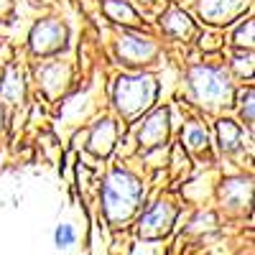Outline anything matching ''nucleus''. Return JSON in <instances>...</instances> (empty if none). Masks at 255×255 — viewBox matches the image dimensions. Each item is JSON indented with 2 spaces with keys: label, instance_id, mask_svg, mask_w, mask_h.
Returning a JSON list of instances; mask_svg holds the SVG:
<instances>
[{
  "label": "nucleus",
  "instance_id": "14",
  "mask_svg": "<svg viewBox=\"0 0 255 255\" xmlns=\"http://www.w3.org/2000/svg\"><path fill=\"white\" fill-rule=\"evenodd\" d=\"M0 97H3L5 102H13L18 105L20 100H23V77H20L15 69H10L3 79V84H0Z\"/></svg>",
  "mask_w": 255,
  "mask_h": 255
},
{
  "label": "nucleus",
  "instance_id": "12",
  "mask_svg": "<svg viewBox=\"0 0 255 255\" xmlns=\"http://www.w3.org/2000/svg\"><path fill=\"white\" fill-rule=\"evenodd\" d=\"M217 130H220V145H222L225 153L240 151V145H243V130L238 128V123H232V120H220Z\"/></svg>",
  "mask_w": 255,
  "mask_h": 255
},
{
  "label": "nucleus",
  "instance_id": "1",
  "mask_svg": "<svg viewBox=\"0 0 255 255\" xmlns=\"http://www.w3.org/2000/svg\"><path fill=\"white\" fill-rule=\"evenodd\" d=\"M145 189L138 176H133L125 168H115L102 184V212L105 220L113 227H125L130 222L143 204Z\"/></svg>",
  "mask_w": 255,
  "mask_h": 255
},
{
  "label": "nucleus",
  "instance_id": "5",
  "mask_svg": "<svg viewBox=\"0 0 255 255\" xmlns=\"http://www.w3.org/2000/svg\"><path fill=\"white\" fill-rule=\"evenodd\" d=\"M67 26L61 23V20H54V18H46V20H38L31 31V49L33 54H56L67 46Z\"/></svg>",
  "mask_w": 255,
  "mask_h": 255
},
{
  "label": "nucleus",
  "instance_id": "15",
  "mask_svg": "<svg viewBox=\"0 0 255 255\" xmlns=\"http://www.w3.org/2000/svg\"><path fill=\"white\" fill-rule=\"evenodd\" d=\"M41 82H44V87L49 92H59L64 84H67V72L61 69V64H49V67H44L38 72Z\"/></svg>",
  "mask_w": 255,
  "mask_h": 255
},
{
  "label": "nucleus",
  "instance_id": "7",
  "mask_svg": "<svg viewBox=\"0 0 255 255\" xmlns=\"http://www.w3.org/2000/svg\"><path fill=\"white\" fill-rule=\"evenodd\" d=\"M118 54L128 64H143L148 59H153L156 44L151 38H143V36H123L118 44Z\"/></svg>",
  "mask_w": 255,
  "mask_h": 255
},
{
  "label": "nucleus",
  "instance_id": "2",
  "mask_svg": "<svg viewBox=\"0 0 255 255\" xmlns=\"http://www.w3.org/2000/svg\"><path fill=\"white\" fill-rule=\"evenodd\" d=\"M189 87L199 105L207 108H220V105H232L235 90L225 69L220 67H194L189 72Z\"/></svg>",
  "mask_w": 255,
  "mask_h": 255
},
{
  "label": "nucleus",
  "instance_id": "6",
  "mask_svg": "<svg viewBox=\"0 0 255 255\" xmlns=\"http://www.w3.org/2000/svg\"><path fill=\"white\" fill-rule=\"evenodd\" d=\"M248 5L250 0H199V15L207 23H230Z\"/></svg>",
  "mask_w": 255,
  "mask_h": 255
},
{
  "label": "nucleus",
  "instance_id": "8",
  "mask_svg": "<svg viewBox=\"0 0 255 255\" xmlns=\"http://www.w3.org/2000/svg\"><path fill=\"white\" fill-rule=\"evenodd\" d=\"M140 145L143 148H158L168 138V110H156L140 128Z\"/></svg>",
  "mask_w": 255,
  "mask_h": 255
},
{
  "label": "nucleus",
  "instance_id": "13",
  "mask_svg": "<svg viewBox=\"0 0 255 255\" xmlns=\"http://www.w3.org/2000/svg\"><path fill=\"white\" fill-rule=\"evenodd\" d=\"M77 243H79V232H77V227H74L72 222H59V225L54 227V248H56L59 253L74 250Z\"/></svg>",
  "mask_w": 255,
  "mask_h": 255
},
{
  "label": "nucleus",
  "instance_id": "10",
  "mask_svg": "<svg viewBox=\"0 0 255 255\" xmlns=\"http://www.w3.org/2000/svg\"><path fill=\"white\" fill-rule=\"evenodd\" d=\"M115 145V125L113 120H102L95 125V130L90 135V151L97 156H108Z\"/></svg>",
  "mask_w": 255,
  "mask_h": 255
},
{
  "label": "nucleus",
  "instance_id": "19",
  "mask_svg": "<svg viewBox=\"0 0 255 255\" xmlns=\"http://www.w3.org/2000/svg\"><path fill=\"white\" fill-rule=\"evenodd\" d=\"M243 120L248 128H253V92H248L245 97V105H243Z\"/></svg>",
  "mask_w": 255,
  "mask_h": 255
},
{
  "label": "nucleus",
  "instance_id": "20",
  "mask_svg": "<svg viewBox=\"0 0 255 255\" xmlns=\"http://www.w3.org/2000/svg\"><path fill=\"white\" fill-rule=\"evenodd\" d=\"M0 125H3V110H0Z\"/></svg>",
  "mask_w": 255,
  "mask_h": 255
},
{
  "label": "nucleus",
  "instance_id": "3",
  "mask_svg": "<svg viewBox=\"0 0 255 255\" xmlns=\"http://www.w3.org/2000/svg\"><path fill=\"white\" fill-rule=\"evenodd\" d=\"M156 100V79L148 74L120 77L115 84V105L123 115H138Z\"/></svg>",
  "mask_w": 255,
  "mask_h": 255
},
{
  "label": "nucleus",
  "instance_id": "17",
  "mask_svg": "<svg viewBox=\"0 0 255 255\" xmlns=\"http://www.w3.org/2000/svg\"><path fill=\"white\" fill-rule=\"evenodd\" d=\"M184 143L191 153H202L207 151V145H209V138H207V130L202 125H189L186 130H184Z\"/></svg>",
  "mask_w": 255,
  "mask_h": 255
},
{
  "label": "nucleus",
  "instance_id": "11",
  "mask_svg": "<svg viewBox=\"0 0 255 255\" xmlns=\"http://www.w3.org/2000/svg\"><path fill=\"white\" fill-rule=\"evenodd\" d=\"M161 26H163V31H166V33L179 36V38L191 36V31H194V26H191L189 15H186L184 10H179V8H171V10H168V13L161 18Z\"/></svg>",
  "mask_w": 255,
  "mask_h": 255
},
{
  "label": "nucleus",
  "instance_id": "4",
  "mask_svg": "<svg viewBox=\"0 0 255 255\" xmlns=\"http://www.w3.org/2000/svg\"><path fill=\"white\" fill-rule=\"evenodd\" d=\"M176 225V207L168 199H156L148 204L135 222V232L140 240H163Z\"/></svg>",
  "mask_w": 255,
  "mask_h": 255
},
{
  "label": "nucleus",
  "instance_id": "9",
  "mask_svg": "<svg viewBox=\"0 0 255 255\" xmlns=\"http://www.w3.org/2000/svg\"><path fill=\"white\" fill-rule=\"evenodd\" d=\"M250 191H253L250 179H230V181L222 184L220 197H222V202H225L230 209H248V204H250Z\"/></svg>",
  "mask_w": 255,
  "mask_h": 255
},
{
  "label": "nucleus",
  "instance_id": "18",
  "mask_svg": "<svg viewBox=\"0 0 255 255\" xmlns=\"http://www.w3.org/2000/svg\"><path fill=\"white\" fill-rule=\"evenodd\" d=\"M253 31H255V23H253V20H245V23L235 31V44L250 49L253 46Z\"/></svg>",
  "mask_w": 255,
  "mask_h": 255
},
{
  "label": "nucleus",
  "instance_id": "16",
  "mask_svg": "<svg viewBox=\"0 0 255 255\" xmlns=\"http://www.w3.org/2000/svg\"><path fill=\"white\" fill-rule=\"evenodd\" d=\"M105 13L113 20H120V23H138V13L128 3H123V0H108L105 3Z\"/></svg>",
  "mask_w": 255,
  "mask_h": 255
}]
</instances>
